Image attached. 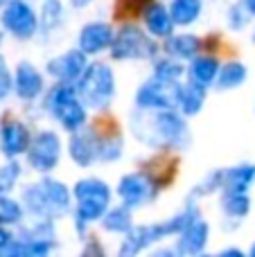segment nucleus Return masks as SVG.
Instances as JSON below:
<instances>
[{"instance_id":"nucleus-1","label":"nucleus","mask_w":255,"mask_h":257,"mask_svg":"<svg viewBox=\"0 0 255 257\" xmlns=\"http://www.w3.org/2000/svg\"><path fill=\"white\" fill-rule=\"evenodd\" d=\"M129 131L145 147L158 151H185L192 142L188 120L176 108H136L129 117Z\"/></svg>"},{"instance_id":"nucleus-2","label":"nucleus","mask_w":255,"mask_h":257,"mask_svg":"<svg viewBox=\"0 0 255 257\" xmlns=\"http://www.w3.org/2000/svg\"><path fill=\"white\" fill-rule=\"evenodd\" d=\"M197 217H201V208H199L197 199L190 196L188 203H185L176 214H172L170 219H165V221L134 226L129 232H124L117 253H120V257H131V255L143 253V250L152 248L154 244L165 241L167 237H176L190 221H194Z\"/></svg>"},{"instance_id":"nucleus-3","label":"nucleus","mask_w":255,"mask_h":257,"mask_svg":"<svg viewBox=\"0 0 255 257\" xmlns=\"http://www.w3.org/2000/svg\"><path fill=\"white\" fill-rule=\"evenodd\" d=\"M21 203L23 210L34 219L57 221L72 210V192L63 181L43 174L41 181L30 183L21 190Z\"/></svg>"},{"instance_id":"nucleus-4","label":"nucleus","mask_w":255,"mask_h":257,"mask_svg":"<svg viewBox=\"0 0 255 257\" xmlns=\"http://www.w3.org/2000/svg\"><path fill=\"white\" fill-rule=\"evenodd\" d=\"M72 201H75V212H72V228L75 232L86 239L88 237V228L95 221L102 219V214L108 210L113 201V190L106 181L97 176L79 178L72 187Z\"/></svg>"},{"instance_id":"nucleus-5","label":"nucleus","mask_w":255,"mask_h":257,"mask_svg":"<svg viewBox=\"0 0 255 257\" xmlns=\"http://www.w3.org/2000/svg\"><path fill=\"white\" fill-rule=\"evenodd\" d=\"M75 88L79 99L86 104L88 111H106L113 104L117 93L115 84V72L108 63L104 61H93L84 68L81 77L75 81Z\"/></svg>"},{"instance_id":"nucleus-6","label":"nucleus","mask_w":255,"mask_h":257,"mask_svg":"<svg viewBox=\"0 0 255 257\" xmlns=\"http://www.w3.org/2000/svg\"><path fill=\"white\" fill-rule=\"evenodd\" d=\"M43 108L63 131L72 133L88 122V108L77 95L75 84H61L54 81V86L43 95Z\"/></svg>"},{"instance_id":"nucleus-7","label":"nucleus","mask_w":255,"mask_h":257,"mask_svg":"<svg viewBox=\"0 0 255 257\" xmlns=\"http://www.w3.org/2000/svg\"><path fill=\"white\" fill-rule=\"evenodd\" d=\"M158 50L161 48L154 36L147 34V30L134 23H124L113 34L108 52L113 61H154L158 57Z\"/></svg>"},{"instance_id":"nucleus-8","label":"nucleus","mask_w":255,"mask_h":257,"mask_svg":"<svg viewBox=\"0 0 255 257\" xmlns=\"http://www.w3.org/2000/svg\"><path fill=\"white\" fill-rule=\"evenodd\" d=\"M61 154H63L61 136L57 131L43 128V131L32 136L25 151V158L30 169H34L39 174H52L61 163Z\"/></svg>"},{"instance_id":"nucleus-9","label":"nucleus","mask_w":255,"mask_h":257,"mask_svg":"<svg viewBox=\"0 0 255 257\" xmlns=\"http://www.w3.org/2000/svg\"><path fill=\"white\" fill-rule=\"evenodd\" d=\"M117 196H120L122 205H126L129 210H138L145 208V205L154 203L161 194V185L158 181L152 176L149 172H143V169H136V172H129L117 181Z\"/></svg>"},{"instance_id":"nucleus-10","label":"nucleus","mask_w":255,"mask_h":257,"mask_svg":"<svg viewBox=\"0 0 255 257\" xmlns=\"http://www.w3.org/2000/svg\"><path fill=\"white\" fill-rule=\"evenodd\" d=\"M0 27L12 39L25 43L39 34V14L27 0H12L0 9Z\"/></svg>"},{"instance_id":"nucleus-11","label":"nucleus","mask_w":255,"mask_h":257,"mask_svg":"<svg viewBox=\"0 0 255 257\" xmlns=\"http://www.w3.org/2000/svg\"><path fill=\"white\" fill-rule=\"evenodd\" d=\"M12 93L21 102H36L45 93V77L32 61H18L12 72Z\"/></svg>"},{"instance_id":"nucleus-12","label":"nucleus","mask_w":255,"mask_h":257,"mask_svg":"<svg viewBox=\"0 0 255 257\" xmlns=\"http://www.w3.org/2000/svg\"><path fill=\"white\" fill-rule=\"evenodd\" d=\"M68 156L81 169H88L97 163L99 156V131L95 126H81L70 133L68 140Z\"/></svg>"},{"instance_id":"nucleus-13","label":"nucleus","mask_w":255,"mask_h":257,"mask_svg":"<svg viewBox=\"0 0 255 257\" xmlns=\"http://www.w3.org/2000/svg\"><path fill=\"white\" fill-rule=\"evenodd\" d=\"M86 66H88V54H84L79 48H70V50H66V52L50 59L48 66H45V72H48L54 81L75 84L81 77Z\"/></svg>"},{"instance_id":"nucleus-14","label":"nucleus","mask_w":255,"mask_h":257,"mask_svg":"<svg viewBox=\"0 0 255 257\" xmlns=\"http://www.w3.org/2000/svg\"><path fill=\"white\" fill-rule=\"evenodd\" d=\"M174 88L158 79H147L136 90V108L143 111H158V108H174Z\"/></svg>"},{"instance_id":"nucleus-15","label":"nucleus","mask_w":255,"mask_h":257,"mask_svg":"<svg viewBox=\"0 0 255 257\" xmlns=\"http://www.w3.org/2000/svg\"><path fill=\"white\" fill-rule=\"evenodd\" d=\"M113 34H115V30H113L111 23L90 21V23H86V25L79 30V34H77V48H79L84 54H88V57L102 54L111 48Z\"/></svg>"},{"instance_id":"nucleus-16","label":"nucleus","mask_w":255,"mask_h":257,"mask_svg":"<svg viewBox=\"0 0 255 257\" xmlns=\"http://www.w3.org/2000/svg\"><path fill=\"white\" fill-rule=\"evenodd\" d=\"M208 241H210V226L201 214L176 235L174 250L176 255H201L206 253Z\"/></svg>"},{"instance_id":"nucleus-17","label":"nucleus","mask_w":255,"mask_h":257,"mask_svg":"<svg viewBox=\"0 0 255 257\" xmlns=\"http://www.w3.org/2000/svg\"><path fill=\"white\" fill-rule=\"evenodd\" d=\"M32 140V131L25 122L21 120H7L0 126V154L5 158H18L25 156L27 145Z\"/></svg>"},{"instance_id":"nucleus-18","label":"nucleus","mask_w":255,"mask_h":257,"mask_svg":"<svg viewBox=\"0 0 255 257\" xmlns=\"http://www.w3.org/2000/svg\"><path fill=\"white\" fill-rule=\"evenodd\" d=\"M208 99V88L194 84V81H179L174 88V108L185 117H194L201 113Z\"/></svg>"},{"instance_id":"nucleus-19","label":"nucleus","mask_w":255,"mask_h":257,"mask_svg":"<svg viewBox=\"0 0 255 257\" xmlns=\"http://www.w3.org/2000/svg\"><path fill=\"white\" fill-rule=\"evenodd\" d=\"M143 23L147 34H152L154 39H167L170 34H174V21L170 16V9L163 3H149L143 9Z\"/></svg>"},{"instance_id":"nucleus-20","label":"nucleus","mask_w":255,"mask_h":257,"mask_svg":"<svg viewBox=\"0 0 255 257\" xmlns=\"http://www.w3.org/2000/svg\"><path fill=\"white\" fill-rule=\"evenodd\" d=\"M219 208H221V214H224L226 221H230L233 228H237L239 223H242V219H246L248 212H251V196H248V192L221 190Z\"/></svg>"},{"instance_id":"nucleus-21","label":"nucleus","mask_w":255,"mask_h":257,"mask_svg":"<svg viewBox=\"0 0 255 257\" xmlns=\"http://www.w3.org/2000/svg\"><path fill=\"white\" fill-rule=\"evenodd\" d=\"M253 185H255V163H239L233 165V167L221 169V190L251 192Z\"/></svg>"},{"instance_id":"nucleus-22","label":"nucleus","mask_w":255,"mask_h":257,"mask_svg":"<svg viewBox=\"0 0 255 257\" xmlns=\"http://www.w3.org/2000/svg\"><path fill=\"white\" fill-rule=\"evenodd\" d=\"M219 59L212 57V54H201L199 52L194 59H190L188 66V79L194 84L203 86V88H210L217 79V72H219Z\"/></svg>"},{"instance_id":"nucleus-23","label":"nucleus","mask_w":255,"mask_h":257,"mask_svg":"<svg viewBox=\"0 0 255 257\" xmlns=\"http://www.w3.org/2000/svg\"><path fill=\"white\" fill-rule=\"evenodd\" d=\"M163 45L167 57H174L179 61H190L201 52V39L197 34H170Z\"/></svg>"},{"instance_id":"nucleus-24","label":"nucleus","mask_w":255,"mask_h":257,"mask_svg":"<svg viewBox=\"0 0 255 257\" xmlns=\"http://www.w3.org/2000/svg\"><path fill=\"white\" fill-rule=\"evenodd\" d=\"M63 21H66V7L61 0H43L39 12V34L48 39L57 30H61Z\"/></svg>"},{"instance_id":"nucleus-25","label":"nucleus","mask_w":255,"mask_h":257,"mask_svg":"<svg viewBox=\"0 0 255 257\" xmlns=\"http://www.w3.org/2000/svg\"><path fill=\"white\" fill-rule=\"evenodd\" d=\"M246 79H248L246 63L233 59V61H226L219 66V72H217V79L212 86H215L217 90H235L246 84Z\"/></svg>"},{"instance_id":"nucleus-26","label":"nucleus","mask_w":255,"mask_h":257,"mask_svg":"<svg viewBox=\"0 0 255 257\" xmlns=\"http://www.w3.org/2000/svg\"><path fill=\"white\" fill-rule=\"evenodd\" d=\"M167 9L176 27H190L201 18L203 0H170Z\"/></svg>"},{"instance_id":"nucleus-27","label":"nucleus","mask_w":255,"mask_h":257,"mask_svg":"<svg viewBox=\"0 0 255 257\" xmlns=\"http://www.w3.org/2000/svg\"><path fill=\"white\" fill-rule=\"evenodd\" d=\"M102 228L111 235H124L134 228V210H129L126 205H108V210L99 219Z\"/></svg>"},{"instance_id":"nucleus-28","label":"nucleus","mask_w":255,"mask_h":257,"mask_svg":"<svg viewBox=\"0 0 255 257\" xmlns=\"http://www.w3.org/2000/svg\"><path fill=\"white\" fill-rule=\"evenodd\" d=\"M185 75V68H183V61L174 57H161V59H154V70H152V77L158 81H165V84H172L176 86Z\"/></svg>"},{"instance_id":"nucleus-29","label":"nucleus","mask_w":255,"mask_h":257,"mask_svg":"<svg viewBox=\"0 0 255 257\" xmlns=\"http://www.w3.org/2000/svg\"><path fill=\"white\" fill-rule=\"evenodd\" d=\"M124 154V138L120 133L111 131V133H99V156L97 163H115L122 158Z\"/></svg>"},{"instance_id":"nucleus-30","label":"nucleus","mask_w":255,"mask_h":257,"mask_svg":"<svg viewBox=\"0 0 255 257\" xmlns=\"http://www.w3.org/2000/svg\"><path fill=\"white\" fill-rule=\"evenodd\" d=\"M25 217V210H23V203L16 199H12L9 194L0 196V226H18Z\"/></svg>"},{"instance_id":"nucleus-31","label":"nucleus","mask_w":255,"mask_h":257,"mask_svg":"<svg viewBox=\"0 0 255 257\" xmlns=\"http://www.w3.org/2000/svg\"><path fill=\"white\" fill-rule=\"evenodd\" d=\"M219 190H221V169H212V172H208L206 176L192 187L190 196L199 201V199H206V196H210V194H217Z\"/></svg>"},{"instance_id":"nucleus-32","label":"nucleus","mask_w":255,"mask_h":257,"mask_svg":"<svg viewBox=\"0 0 255 257\" xmlns=\"http://www.w3.org/2000/svg\"><path fill=\"white\" fill-rule=\"evenodd\" d=\"M21 165L16 163V158H12L9 163L0 165V196L3 194H12L16 190L18 181H21Z\"/></svg>"},{"instance_id":"nucleus-33","label":"nucleus","mask_w":255,"mask_h":257,"mask_svg":"<svg viewBox=\"0 0 255 257\" xmlns=\"http://www.w3.org/2000/svg\"><path fill=\"white\" fill-rule=\"evenodd\" d=\"M251 14L244 9L242 3H235L228 7V14H226V23H228V30L233 32H242L248 27V23H251Z\"/></svg>"},{"instance_id":"nucleus-34","label":"nucleus","mask_w":255,"mask_h":257,"mask_svg":"<svg viewBox=\"0 0 255 257\" xmlns=\"http://www.w3.org/2000/svg\"><path fill=\"white\" fill-rule=\"evenodd\" d=\"M12 95V72H9L5 59L0 57V99H7Z\"/></svg>"},{"instance_id":"nucleus-35","label":"nucleus","mask_w":255,"mask_h":257,"mask_svg":"<svg viewBox=\"0 0 255 257\" xmlns=\"http://www.w3.org/2000/svg\"><path fill=\"white\" fill-rule=\"evenodd\" d=\"M12 237H14V235L9 232V228H7V226H0V248H3V246L7 244V241L12 239Z\"/></svg>"},{"instance_id":"nucleus-36","label":"nucleus","mask_w":255,"mask_h":257,"mask_svg":"<svg viewBox=\"0 0 255 257\" xmlns=\"http://www.w3.org/2000/svg\"><path fill=\"white\" fill-rule=\"evenodd\" d=\"M88 5H93V0H70V7L72 9H86Z\"/></svg>"},{"instance_id":"nucleus-37","label":"nucleus","mask_w":255,"mask_h":257,"mask_svg":"<svg viewBox=\"0 0 255 257\" xmlns=\"http://www.w3.org/2000/svg\"><path fill=\"white\" fill-rule=\"evenodd\" d=\"M239 3H242V5H244V9H246V12L255 18V0H239Z\"/></svg>"},{"instance_id":"nucleus-38","label":"nucleus","mask_w":255,"mask_h":257,"mask_svg":"<svg viewBox=\"0 0 255 257\" xmlns=\"http://www.w3.org/2000/svg\"><path fill=\"white\" fill-rule=\"evenodd\" d=\"M219 255H235V257H244V250H239V248H224V250H219Z\"/></svg>"},{"instance_id":"nucleus-39","label":"nucleus","mask_w":255,"mask_h":257,"mask_svg":"<svg viewBox=\"0 0 255 257\" xmlns=\"http://www.w3.org/2000/svg\"><path fill=\"white\" fill-rule=\"evenodd\" d=\"M3 43H5V32H3V27H0V48H3Z\"/></svg>"},{"instance_id":"nucleus-40","label":"nucleus","mask_w":255,"mask_h":257,"mask_svg":"<svg viewBox=\"0 0 255 257\" xmlns=\"http://www.w3.org/2000/svg\"><path fill=\"white\" fill-rule=\"evenodd\" d=\"M248 255L255 257V241H253V246H251V248H248Z\"/></svg>"},{"instance_id":"nucleus-41","label":"nucleus","mask_w":255,"mask_h":257,"mask_svg":"<svg viewBox=\"0 0 255 257\" xmlns=\"http://www.w3.org/2000/svg\"><path fill=\"white\" fill-rule=\"evenodd\" d=\"M9 3H12V0H0V9H3L5 5H9Z\"/></svg>"},{"instance_id":"nucleus-42","label":"nucleus","mask_w":255,"mask_h":257,"mask_svg":"<svg viewBox=\"0 0 255 257\" xmlns=\"http://www.w3.org/2000/svg\"><path fill=\"white\" fill-rule=\"evenodd\" d=\"M253 43H255V32H253Z\"/></svg>"}]
</instances>
